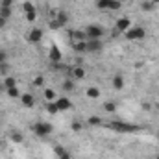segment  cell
I'll use <instances>...</instances> for the list:
<instances>
[{"instance_id": "obj_1", "label": "cell", "mask_w": 159, "mask_h": 159, "mask_svg": "<svg viewBox=\"0 0 159 159\" xmlns=\"http://www.w3.org/2000/svg\"><path fill=\"white\" fill-rule=\"evenodd\" d=\"M107 128H111V129H115V131H120V133H135V131H139L141 128L139 126H135V124H128V122H119V120H113V122H109V124H106Z\"/></svg>"}, {"instance_id": "obj_2", "label": "cell", "mask_w": 159, "mask_h": 159, "mask_svg": "<svg viewBox=\"0 0 159 159\" xmlns=\"http://www.w3.org/2000/svg\"><path fill=\"white\" fill-rule=\"evenodd\" d=\"M32 129H34V133L37 135V137H46V135H50L52 133V124H48V122H35L34 126H32Z\"/></svg>"}, {"instance_id": "obj_3", "label": "cell", "mask_w": 159, "mask_h": 159, "mask_svg": "<svg viewBox=\"0 0 159 159\" xmlns=\"http://www.w3.org/2000/svg\"><path fill=\"white\" fill-rule=\"evenodd\" d=\"M126 39L128 41H139V39H144V35H146V32H144V28H131V30H128L126 34Z\"/></svg>"}, {"instance_id": "obj_4", "label": "cell", "mask_w": 159, "mask_h": 159, "mask_svg": "<svg viewBox=\"0 0 159 159\" xmlns=\"http://www.w3.org/2000/svg\"><path fill=\"white\" fill-rule=\"evenodd\" d=\"M85 35H87V39H100L104 35V30L96 24H91V26L85 28Z\"/></svg>"}, {"instance_id": "obj_5", "label": "cell", "mask_w": 159, "mask_h": 159, "mask_svg": "<svg viewBox=\"0 0 159 159\" xmlns=\"http://www.w3.org/2000/svg\"><path fill=\"white\" fill-rule=\"evenodd\" d=\"M20 104L24 107H34L35 106V96L32 93H24V94H20Z\"/></svg>"}, {"instance_id": "obj_6", "label": "cell", "mask_w": 159, "mask_h": 159, "mask_svg": "<svg viewBox=\"0 0 159 159\" xmlns=\"http://www.w3.org/2000/svg\"><path fill=\"white\" fill-rule=\"evenodd\" d=\"M129 24H131V20L128 17H120L119 20H117V30H119L120 34H126L129 30Z\"/></svg>"}, {"instance_id": "obj_7", "label": "cell", "mask_w": 159, "mask_h": 159, "mask_svg": "<svg viewBox=\"0 0 159 159\" xmlns=\"http://www.w3.org/2000/svg\"><path fill=\"white\" fill-rule=\"evenodd\" d=\"M41 39H43V30L41 28H34V30L28 32V41L30 43H39Z\"/></svg>"}, {"instance_id": "obj_8", "label": "cell", "mask_w": 159, "mask_h": 159, "mask_svg": "<svg viewBox=\"0 0 159 159\" xmlns=\"http://www.w3.org/2000/svg\"><path fill=\"white\" fill-rule=\"evenodd\" d=\"M100 50H102L100 39H89L87 41V52H100Z\"/></svg>"}, {"instance_id": "obj_9", "label": "cell", "mask_w": 159, "mask_h": 159, "mask_svg": "<svg viewBox=\"0 0 159 159\" xmlns=\"http://www.w3.org/2000/svg\"><path fill=\"white\" fill-rule=\"evenodd\" d=\"M48 57H50V61H52V63H59V61H61V50H59L57 46H52V48H50Z\"/></svg>"}, {"instance_id": "obj_10", "label": "cell", "mask_w": 159, "mask_h": 159, "mask_svg": "<svg viewBox=\"0 0 159 159\" xmlns=\"http://www.w3.org/2000/svg\"><path fill=\"white\" fill-rule=\"evenodd\" d=\"M57 107H59V111H67V109H70L72 107V104H70V100L67 98V96H63V98H59L57 102Z\"/></svg>"}, {"instance_id": "obj_11", "label": "cell", "mask_w": 159, "mask_h": 159, "mask_svg": "<svg viewBox=\"0 0 159 159\" xmlns=\"http://www.w3.org/2000/svg\"><path fill=\"white\" fill-rule=\"evenodd\" d=\"M70 37L74 43H78V41H85L87 39V35H85V30L81 32V30H76V32H70Z\"/></svg>"}, {"instance_id": "obj_12", "label": "cell", "mask_w": 159, "mask_h": 159, "mask_svg": "<svg viewBox=\"0 0 159 159\" xmlns=\"http://www.w3.org/2000/svg\"><path fill=\"white\" fill-rule=\"evenodd\" d=\"M56 20H57L61 26H65V24L69 22V15H67L65 11H57V15H56Z\"/></svg>"}, {"instance_id": "obj_13", "label": "cell", "mask_w": 159, "mask_h": 159, "mask_svg": "<svg viewBox=\"0 0 159 159\" xmlns=\"http://www.w3.org/2000/svg\"><path fill=\"white\" fill-rule=\"evenodd\" d=\"M85 94H87V98H93V100H94V98L100 96V89H98V87H89V89L85 91Z\"/></svg>"}, {"instance_id": "obj_14", "label": "cell", "mask_w": 159, "mask_h": 159, "mask_svg": "<svg viewBox=\"0 0 159 159\" xmlns=\"http://www.w3.org/2000/svg\"><path fill=\"white\" fill-rule=\"evenodd\" d=\"M72 78H74V80H83V78H85V70H83L80 65L72 69Z\"/></svg>"}, {"instance_id": "obj_15", "label": "cell", "mask_w": 159, "mask_h": 159, "mask_svg": "<svg viewBox=\"0 0 159 159\" xmlns=\"http://www.w3.org/2000/svg\"><path fill=\"white\" fill-rule=\"evenodd\" d=\"M113 87H115L117 91H120V89H124V78H122L120 74H117V76L113 78Z\"/></svg>"}, {"instance_id": "obj_16", "label": "cell", "mask_w": 159, "mask_h": 159, "mask_svg": "<svg viewBox=\"0 0 159 159\" xmlns=\"http://www.w3.org/2000/svg\"><path fill=\"white\" fill-rule=\"evenodd\" d=\"M6 94H7L9 98H19V96H20V91H19V89H17V85H15V87L6 89Z\"/></svg>"}, {"instance_id": "obj_17", "label": "cell", "mask_w": 159, "mask_h": 159, "mask_svg": "<svg viewBox=\"0 0 159 159\" xmlns=\"http://www.w3.org/2000/svg\"><path fill=\"white\" fill-rule=\"evenodd\" d=\"M46 111H48L50 115H56V113H59V107H57L56 102H48V104H46Z\"/></svg>"}, {"instance_id": "obj_18", "label": "cell", "mask_w": 159, "mask_h": 159, "mask_svg": "<svg viewBox=\"0 0 159 159\" xmlns=\"http://www.w3.org/2000/svg\"><path fill=\"white\" fill-rule=\"evenodd\" d=\"M72 46H74L76 52H87V41H78V43H74Z\"/></svg>"}, {"instance_id": "obj_19", "label": "cell", "mask_w": 159, "mask_h": 159, "mask_svg": "<svg viewBox=\"0 0 159 159\" xmlns=\"http://www.w3.org/2000/svg\"><path fill=\"white\" fill-rule=\"evenodd\" d=\"M9 139H11L13 143H17V144H19V143H22V139H24V137H22V133H20V131H11Z\"/></svg>"}, {"instance_id": "obj_20", "label": "cell", "mask_w": 159, "mask_h": 159, "mask_svg": "<svg viewBox=\"0 0 159 159\" xmlns=\"http://www.w3.org/2000/svg\"><path fill=\"white\" fill-rule=\"evenodd\" d=\"M87 124H89V126H100V124H102V119H100L98 115H93V117L87 119Z\"/></svg>"}, {"instance_id": "obj_21", "label": "cell", "mask_w": 159, "mask_h": 159, "mask_svg": "<svg viewBox=\"0 0 159 159\" xmlns=\"http://www.w3.org/2000/svg\"><path fill=\"white\" fill-rule=\"evenodd\" d=\"M0 17H4L6 20L11 17V7H6V6H0Z\"/></svg>"}, {"instance_id": "obj_22", "label": "cell", "mask_w": 159, "mask_h": 159, "mask_svg": "<svg viewBox=\"0 0 159 159\" xmlns=\"http://www.w3.org/2000/svg\"><path fill=\"white\" fill-rule=\"evenodd\" d=\"M61 87H63V91H65V93H70V91L74 89V81H72V80H65Z\"/></svg>"}, {"instance_id": "obj_23", "label": "cell", "mask_w": 159, "mask_h": 159, "mask_svg": "<svg viewBox=\"0 0 159 159\" xmlns=\"http://www.w3.org/2000/svg\"><path fill=\"white\" fill-rule=\"evenodd\" d=\"M15 85H17V81H15V78H11V76H6V78H4V89L15 87Z\"/></svg>"}, {"instance_id": "obj_24", "label": "cell", "mask_w": 159, "mask_h": 159, "mask_svg": "<svg viewBox=\"0 0 159 159\" xmlns=\"http://www.w3.org/2000/svg\"><path fill=\"white\" fill-rule=\"evenodd\" d=\"M109 4H111V0H96V7L98 9H109Z\"/></svg>"}, {"instance_id": "obj_25", "label": "cell", "mask_w": 159, "mask_h": 159, "mask_svg": "<svg viewBox=\"0 0 159 159\" xmlns=\"http://www.w3.org/2000/svg\"><path fill=\"white\" fill-rule=\"evenodd\" d=\"M44 98H46L48 102H54V98H56V91H54V89H44Z\"/></svg>"}, {"instance_id": "obj_26", "label": "cell", "mask_w": 159, "mask_h": 159, "mask_svg": "<svg viewBox=\"0 0 159 159\" xmlns=\"http://www.w3.org/2000/svg\"><path fill=\"white\" fill-rule=\"evenodd\" d=\"M104 109H106L107 113H113V111H117V104H115V102H106V104H104Z\"/></svg>"}, {"instance_id": "obj_27", "label": "cell", "mask_w": 159, "mask_h": 159, "mask_svg": "<svg viewBox=\"0 0 159 159\" xmlns=\"http://www.w3.org/2000/svg\"><path fill=\"white\" fill-rule=\"evenodd\" d=\"M120 7H122V4H120L119 0H111V4H109V9L111 11H119Z\"/></svg>"}, {"instance_id": "obj_28", "label": "cell", "mask_w": 159, "mask_h": 159, "mask_svg": "<svg viewBox=\"0 0 159 159\" xmlns=\"http://www.w3.org/2000/svg\"><path fill=\"white\" fill-rule=\"evenodd\" d=\"M22 9H24L26 13H30V11H35V6H34L32 2H24V4H22Z\"/></svg>"}, {"instance_id": "obj_29", "label": "cell", "mask_w": 159, "mask_h": 159, "mask_svg": "<svg viewBox=\"0 0 159 159\" xmlns=\"http://www.w3.org/2000/svg\"><path fill=\"white\" fill-rule=\"evenodd\" d=\"M154 7H156V4H154V2H150V0L143 2V9H144V11H152Z\"/></svg>"}, {"instance_id": "obj_30", "label": "cell", "mask_w": 159, "mask_h": 159, "mask_svg": "<svg viewBox=\"0 0 159 159\" xmlns=\"http://www.w3.org/2000/svg\"><path fill=\"white\" fill-rule=\"evenodd\" d=\"M26 20H28V22H35V20H37V11H30V13H26Z\"/></svg>"}, {"instance_id": "obj_31", "label": "cell", "mask_w": 159, "mask_h": 159, "mask_svg": "<svg viewBox=\"0 0 159 159\" xmlns=\"http://www.w3.org/2000/svg\"><path fill=\"white\" fill-rule=\"evenodd\" d=\"M70 128H72V131H81V128H83V124H81L80 120H72V124H70Z\"/></svg>"}, {"instance_id": "obj_32", "label": "cell", "mask_w": 159, "mask_h": 159, "mask_svg": "<svg viewBox=\"0 0 159 159\" xmlns=\"http://www.w3.org/2000/svg\"><path fill=\"white\" fill-rule=\"evenodd\" d=\"M50 28H52V30H59V28H61V24H59L56 19H52V20H50Z\"/></svg>"}, {"instance_id": "obj_33", "label": "cell", "mask_w": 159, "mask_h": 159, "mask_svg": "<svg viewBox=\"0 0 159 159\" xmlns=\"http://www.w3.org/2000/svg\"><path fill=\"white\" fill-rule=\"evenodd\" d=\"M43 83H44V78H43V76H37V78L34 80V85H35V87H41Z\"/></svg>"}, {"instance_id": "obj_34", "label": "cell", "mask_w": 159, "mask_h": 159, "mask_svg": "<svg viewBox=\"0 0 159 159\" xmlns=\"http://www.w3.org/2000/svg\"><path fill=\"white\" fill-rule=\"evenodd\" d=\"M7 70H9V67H7L6 63H0V74H4V76H6V74H7Z\"/></svg>"}, {"instance_id": "obj_35", "label": "cell", "mask_w": 159, "mask_h": 159, "mask_svg": "<svg viewBox=\"0 0 159 159\" xmlns=\"http://www.w3.org/2000/svg\"><path fill=\"white\" fill-rule=\"evenodd\" d=\"M6 59H7V54H6V50H0V63H6Z\"/></svg>"}, {"instance_id": "obj_36", "label": "cell", "mask_w": 159, "mask_h": 159, "mask_svg": "<svg viewBox=\"0 0 159 159\" xmlns=\"http://www.w3.org/2000/svg\"><path fill=\"white\" fill-rule=\"evenodd\" d=\"M0 6H6V7H11V6H13V0H4V2H2Z\"/></svg>"}, {"instance_id": "obj_37", "label": "cell", "mask_w": 159, "mask_h": 159, "mask_svg": "<svg viewBox=\"0 0 159 159\" xmlns=\"http://www.w3.org/2000/svg\"><path fill=\"white\" fill-rule=\"evenodd\" d=\"M143 109H144V111H150V109H152V106H150L148 102H144V104H143Z\"/></svg>"}, {"instance_id": "obj_38", "label": "cell", "mask_w": 159, "mask_h": 159, "mask_svg": "<svg viewBox=\"0 0 159 159\" xmlns=\"http://www.w3.org/2000/svg\"><path fill=\"white\" fill-rule=\"evenodd\" d=\"M6 26V19L4 17H0V28H4Z\"/></svg>"}, {"instance_id": "obj_39", "label": "cell", "mask_w": 159, "mask_h": 159, "mask_svg": "<svg viewBox=\"0 0 159 159\" xmlns=\"http://www.w3.org/2000/svg\"><path fill=\"white\" fill-rule=\"evenodd\" d=\"M150 2H154V4H159V0H150Z\"/></svg>"}, {"instance_id": "obj_40", "label": "cell", "mask_w": 159, "mask_h": 159, "mask_svg": "<svg viewBox=\"0 0 159 159\" xmlns=\"http://www.w3.org/2000/svg\"><path fill=\"white\" fill-rule=\"evenodd\" d=\"M119 2H120V4H124V2H128V0H119Z\"/></svg>"}, {"instance_id": "obj_41", "label": "cell", "mask_w": 159, "mask_h": 159, "mask_svg": "<svg viewBox=\"0 0 159 159\" xmlns=\"http://www.w3.org/2000/svg\"><path fill=\"white\" fill-rule=\"evenodd\" d=\"M2 2H4V0H0V4H2Z\"/></svg>"}, {"instance_id": "obj_42", "label": "cell", "mask_w": 159, "mask_h": 159, "mask_svg": "<svg viewBox=\"0 0 159 159\" xmlns=\"http://www.w3.org/2000/svg\"><path fill=\"white\" fill-rule=\"evenodd\" d=\"M157 159H159V157H157Z\"/></svg>"}]
</instances>
